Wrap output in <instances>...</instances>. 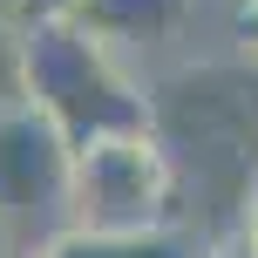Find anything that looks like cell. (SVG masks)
Masks as SVG:
<instances>
[{
  "instance_id": "6da1fadb",
  "label": "cell",
  "mask_w": 258,
  "mask_h": 258,
  "mask_svg": "<svg viewBox=\"0 0 258 258\" xmlns=\"http://www.w3.org/2000/svg\"><path fill=\"white\" fill-rule=\"evenodd\" d=\"M143 89H150V136L177 170V231L197 218V204H204L197 245L231 231L258 183V61L251 54L177 61Z\"/></svg>"
},
{
  "instance_id": "7a4b0ae2",
  "label": "cell",
  "mask_w": 258,
  "mask_h": 258,
  "mask_svg": "<svg viewBox=\"0 0 258 258\" xmlns=\"http://www.w3.org/2000/svg\"><path fill=\"white\" fill-rule=\"evenodd\" d=\"M21 95L68 136V150L95 136L150 129V89L109 41L82 34L75 21L21 27Z\"/></svg>"
},
{
  "instance_id": "3957f363",
  "label": "cell",
  "mask_w": 258,
  "mask_h": 258,
  "mask_svg": "<svg viewBox=\"0 0 258 258\" xmlns=\"http://www.w3.org/2000/svg\"><path fill=\"white\" fill-rule=\"evenodd\" d=\"M68 231L89 238H156L177 231V170L150 129L95 136L68 170Z\"/></svg>"
},
{
  "instance_id": "277c9868",
  "label": "cell",
  "mask_w": 258,
  "mask_h": 258,
  "mask_svg": "<svg viewBox=\"0 0 258 258\" xmlns=\"http://www.w3.org/2000/svg\"><path fill=\"white\" fill-rule=\"evenodd\" d=\"M68 170L75 150L34 102L0 109V231L21 258L68 231Z\"/></svg>"
},
{
  "instance_id": "5b68a950",
  "label": "cell",
  "mask_w": 258,
  "mask_h": 258,
  "mask_svg": "<svg viewBox=\"0 0 258 258\" xmlns=\"http://www.w3.org/2000/svg\"><path fill=\"white\" fill-rule=\"evenodd\" d=\"M197 0H82L75 27L95 41H109L116 54H143V48H163L190 27Z\"/></svg>"
},
{
  "instance_id": "8992f818",
  "label": "cell",
  "mask_w": 258,
  "mask_h": 258,
  "mask_svg": "<svg viewBox=\"0 0 258 258\" xmlns=\"http://www.w3.org/2000/svg\"><path fill=\"white\" fill-rule=\"evenodd\" d=\"M27 258H190L183 231H156V238H89V231H61Z\"/></svg>"
},
{
  "instance_id": "52a82bcc",
  "label": "cell",
  "mask_w": 258,
  "mask_h": 258,
  "mask_svg": "<svg viewBox=\"0 0 258 258\" xmlns=\"http://www.w3.org/2000/svg\"><path fill=\"white\" fill-rule=\"evenodd\" d=\"M14 102H27L21 95V21L0 7V109H14Z\"/></svg>"
},
{
  "instance_id": "ba28073f",
  "label": "cell",
  "mask_w": 258,
  "mask_h": 258,
  "mask_svg": "<svg viewBox=\"0 0 258 258\" xmlns=\"http://www.w3.org/2000/svg\"><path fill=\"white\" fill-rule=\"evenodd\" d=\"M7 14H14L21 27H41V21H75L82 0H7Z\"/></svg>"
},
{
  "instance_id": "9c48e42d",
  "label": "cell",
  "mask_w": 258,
  "mask_h": 258,
  "mask_svg": "<svg viewBox=\"0 0 258 258\" xmlns=\"http://www.w3.org/2000/svg\"><path fill=\"white\" fill-rule=\"evenodd\" d=\"M231 54H251L258 61V0H238V14H231Z\"/></svg>"
},
{
  "instance_id": "30bf717a",
  "label": "cell",
  "mask_w": 258,
  "mask_h": 258,
  "mask_svg": "<svg viewBox=\"0 0 258 258\" xmlns=\"http://www.w3.org/2000/svg\"><path fill=\"white\" fill-rule=\"evenodd\" d=\"M190 258H251V245H245V231H218V238H204V245H190Z\"/></svg>"
},
{
  "instance_id": "8fae6325",
  "label": "cell",
  "mask_w": 258,
  "mask_h": 258,
  "mask_svg": "<svg viewBox=\"0 0 258 258\" xmlns=\"http://www.w3.org/2000/svg\"><path fill=\"white\" fill-rule=\"evenodd\" d=\"M238 231H245V245L258 258V183H251V197H245V218H238Z\"/></svg>"
},
{
  "instance_id": "7c38bea8",
  "label": "cell",
  "mask_w": 258,
  "mask_h": 258,
  "mask_svg": "<svg viewBox=\"0 0 258 258\" xmlns=\"http://www.w3.org/2000/svg\"><path fill=\"white\" fill-rule=\"evenodd\" d=\"M0 258H21V251H14V245H7V231H0Z\"/></svg>"
}]
</instances>
